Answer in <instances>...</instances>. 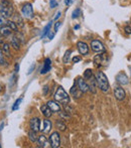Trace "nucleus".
<instances>
[{"label":"nucleus","instance_id":"4","mask_svg":"<svg viewBox=\"0 0 131 148\" xmlns=\"http://www.w3.org/2000/svg\"><path fill=\"white\" fill-rule=\"evenodd\" d=\"M107 62H108V57H107V53H106V51L99 53L98 55L94 58V64L97 68L107 66Z\"/></svg>","mask_w":131,"mask_h":148},{"label":"nucleus","instance_id":"6","mask_svg":"<svg viewBox=\"0 0 131 148\" xmlns=\"http://www.w3.org/2000/svg\"><path fill=\"white\" fill-rule=\"evenodd\" d=\"M49 143H51V148H58L61 146V136H60L59 132L55 131L51 134L49 137Z\"/></svg>","mask_w":131,"mask_h":148},{"label":"nucleus","instance_id":"13","mask_svg":"<svg viewBox=\"0 0 131 148\" xmlns=\"http://www.w3.org/2000/svg\"><path fill=\"white\" fill-rule=\"evenodd\" d=\"M116 81H117L118 84L122 85V86L127 85L128 83H129V79H128L127 75L124 74V73H119V74L116 76Z\"/></svg>","mask_w":131,"mask_h":148},{"label":"nucleus","instance_id":"16","mask_svg":"<svg viewBox=\"0 0 131 148\" xmlns=\"http://www.w3.org/2000/svg\"><path fill=\"white\" fill-rule=\"evenodd\" d=\"M71 94H72V96L75 98V99H79V98L82 97L83 92L78 88V86H77V83H75L74 86H73L72 89H71Z\"/></svg>","mask_w":131,"mask_h":148},{"label":"nucleus","instance_id":"46","mask_svg":"<svg viewBox=\"0 0 131 148\" xmlns=\"http://www.w3.org/2000/svg\"><path fill=\"white\" fill-rule=\"evenodd\" d=\"M0 147H1V145H0Z\"/></svg>","mask_w":131,"mask_h":148},{"label":"nucleus","instance_id":"15","mask_svg":"<svg viewBox=\"0 0 131 148\" xmlns=\"http://www.w3.org/2000/svg\"><path fill=\"white\" fill-rule=\"evenodd\" d=\"M51 59L47 58V59L45 60V64H43V66L40 71V74L41 75L47 74V73L51 71Z\"/></svg>","mask_w":131,"mask_h":148},{"label":"nucleus","instance_id":"31","mask_svg":"<svg viewBox=\"0 0 131 148\" xmlns=\"http://www.w3.org/2000/svg\"><path fill=\"white\" fill-rule=\"evenodd\" d=\"M6 64L5 62V58H4V53L1 49H0V64Z\"/></svg>","mask_w":131,"mask_h":148},{"label":"nucleus","instance_id":"30","mask_svg":"<svg viewBox=\"0 0 131 148\" xmlns=\"http://www.w3.org/2000/svg\"><path fill=\"white\" fill-rule=\"evenodd\" d=\"M21 101H22V97H21V98H19V99L16 100L15 103H14V105H13V107H12V110H13V111H15V110H17L18 108H19V106H20V103H21Z\"/></svg>","mask_w":131,"mask_h":148},{"label":"nucleus","instance_id":"39","mask_svg":"<svg viewBox=\"0 0 131 148\" xmlns=\"http://www.w3.org/2000/svg\"><path fill=\"white\" fill-rule=\"evenodd\" d=\"M35 69V64H32V66H30V69H29V71H28V75H30L33 72V70Z\"/></svg>","mask_w":131,"mask_h":148},{"label":"nucleus","instance_id":"38","mask_svg":"<svg viewBox=\"0 0 131 148\" xmlns=\"http://www.w3.org/2000/svg\"><path fill=\"white\" fill-rule=\"evenodd\" d=\"M80 60H81L80 57H74V58H73V62H74L75 64H76V62H79Z\"/></svg>","mask_w":131,"mask_h":148},{"label":"nucleus","instance_id":"32","mask_svg":"<svg viewBox=\"0 0 131 148\" xmlns=\"http://www.w3.org/2000/svg\"><path fill=\"white\" fill-rule=\"evenodd\" d=\"M93 75V73H92V70H90V69H88V70H86V72L84 73V78L86 79H88V78H90L91 76Z\"/></svg>","mask_w":131,"mask_h":148},{"label":"nucleus","instance_id":"5","mask_svg":"<svg viewBox=\"0 0 131 148\" xmlns=\"http://www.w3.org/2000/svg\"><path fill=\"white\" fill-rule=\"evenodd\" d=\"M21 13L22 15L24 16L27 19H32V18L34 16V13H33V7L30 3H25L21 8Z\"/></svg>","mask_w":131,"mask_h":148},{"label":"nucleus","instance_id":"43","mask_svg":"<svg viewBox=\"0 0 131 148\" xmlns=\"http://www.w3.org/2000/svg\"><path fill=\"white\" fill-rule=\"evenodd\" d=\"M18 70H19V66H18L17 64H15V73H17L18 72Z\"/></svg>","mask_w":131,"mask_h":148},{"label":"nucleus","instance_id":"42","mask_svg":"<svg viewBox=\"0 0 131 148\" xmlns=\"http://www.w3.org/2000/svg\"><path fill=\"white\" fill-rule=\"evenodd\" d=\"M61 12H57V14H56V17H55V20H57L58 19V18H60V17H61Z\"/></svg>","mask_w":131,"mask_h":148},{"label":"nucleus","instance_id":"24","mask_svg":"<svg viewBox=\"0 0 131 148\" xmlns=\"http://www.w3.org/2000/svg\"><path fill=\"white\" fill-rule=\"evenodd\" d=\"M2 51H3L4 55L6 56V57H10V47L8 43H3V47H2Z\"/></svg>","mask_w":131,"mask_h":148},{"label":"nucleus","instance_id":"19","mask_svg":"<svg viewBox=\"0 0 131 148\" xmlns=\"http://www.w3.org/2000/svg\"><path fill=\"white\" fill-rule=\"evenodd\" d=\"M12 31L13 30L8 25H2L1 27H0V33H1L2 36H9V35H11Z\"/></svg>","mask_w":131,"mask_h":148},{"label":"nucleus","instance_id":"8","mask_svg":"<svg viewBox=\"0 0 131 148\" xmlns=\"http://www.w3.org/2000/svg\"><path fill=\"white\" fill-rule=\"evenodd\" d=\"M87 82L89 85V91H91V93L96 94L97 93V89H98V83L96 80V76L92 75L90 78L87 79Z\"/></svg>","mask_w":131,"mask_h":148},{"label":"nucleus","instance_id":"1","mask_svg":"<svg viewBox=\"0 0 131 148\" xmlns=\"http://www.w3.org/2000/svg\"><path fill=\"white\" fill-rule=\"evenodd\" d=\"M96 80L97 83H98V87L100 88L103 93H108L110 90V84L109 81H108V78L103 72H98L96 73Z\"/></svg>","mask_w":131,"mask_h":148},{"label":"nucleus","instance_id":"17","mask_svg":"<svg viewBox=\"0 0 131 148\" xmlns=\"http://www.w3.org/2000/svg\"><path fill=\"white\" fill-rule=\"evenodd\" d=\"M37 143H38V146L39 147H43V148L51 146V143H49V141H47V137H45V135L38 136V139H37Z\"/></svg>","mask_w":131,"mask_h":148},{"label":"nucleus","instance_id":"34","mask_svg":"<svg viewBox=\"0 0 131 148\" xmlns=\"http://www.w3.org/2000/svg\"><path fill=\"white\" fill-rule=\"evenodd\" d=\"M61 25H62V22H60V21H57L55 23V32L56 33L58 32V30H59V28L61 27Z\"/></svg>","mask_w":131,"mask_h":148},{"label":"nucleus","instance_id":"36","mask_svg":"<svg viewBox=\"0 0 131 148\" xmlns=\"http://www.w3.org/2000/svg\"><path fill=\"white\" fill-rule=\"evenodd\" d=\"M5 23H6V21H5V19H4V17L2 15H0V26L5 25Z\"/></svg>","mask_w":131,"mask_h":148},{"label":"nucleus","instance_id":"26","mask_svg":"<svg viewBox=\"0 0 131 148\" xmlns=\"http://www.w3.org/2000/svg\"><path fill=\"white\" fill-rule=\"evenodd\" d=\"M56 125H57L58 129H59V130H61V131H65L66 128H67L66 124L62 120H57V122H56Z\"/></svg>","mask_w":131,"mask_h":148},{"label":"nucleus","instance_id":"22","mask_svg":"<svg viewBox=\"0 0 131 148\" xmlns=\"http://www.w3.org/2000/svg\"><path fill=\"white\" fill-rule=\"evenodd\" d=\"M51 21L49 22V23L45 26V28H43V33H41V36H40L41 38H45V37L49 34V32L51 31Z\"/></svg>","mask_w":131,"mask_h":148},{"label":"nucleus","instance_id":"18","mask_svg":"<svg viewBox=\"0 0 131 148\" xmlns=\"http://www.w3.org/2000/svg\"><path fill=\"white\" fill-rule=\"evenodd\" d=\"M51 127H53V123H51V121L47 120V119L43 120V127L41 130H43V132L45 133V134H47V133L51 132Z\"/></svg>","mask_w":131,"mask_h":148},{"label":"nucleus","instance_id":"40","mask_svg":"<svg viewBox=\"0 0 131 148\" xmlns=\"http://www.w3.org/2000/svg\"><path fill=\"white\" fill-rule=\"evenodd\" d=\"M73 1H74V0H65V4L67 6H70L71 4L73 3Z\"/></svg>","mask_w":131,"mask_h":148},{"label":"nucleus","instance_id":"41","mask_svg":"<svg viewBox=\"0 0 131 148\" xmlns=\"http://www.w3.org/2000/svg\"><path fill=\"white\" fill-rule=\"evenodd\" d=\"M47 91H49V87L45 86V88H43V95L47 96Z\"/></svg>","mask_w":131,"mask_h":148},{"label":"nucleus","instance_id":"37","mask_svg":"<svg viewBox=\"0 0 131 148\" xmlns=\"http://www.w3.org/2000/svg\"><path fill=\"white\" fill-rule=\"evenodd\" d=\"M55 34H56V32H55V31H53V32H51V31H49V34H47V36H49V38L51 40V39L53 38V36H55Z\"/></svg>","mask_w":131,"mask_h":148},{"label":"nucleus","instance_id":"27","mask_svg":"<svg viewBox=\"0 0 131 148\" xmlns=\"http://www.w3.org/2000/svg\"><path fill=\"white\" fill-rule=\"evenodd\" d=\"M14 22H15L17 25L23 26V21H22V18H21V16H20L19 14H16V15H14Z\"/></svg>","mask_w":131,"mask_h":148},{"label":"nucleus","instance_id":"29","mask_svg":"<svg viewBox=\"0 0 131 148\" xmlns=\"http://www.w3.org/2000/svg\"><path fill=\"white\" fill-rule=\"evenodd\" d=\"M80 15H81V9H80V8H76V9L73 11L72 18H73V19H76V18H78Z\"/></svg>","mask_w":131,"mask_h":148},{"label":"nucleus","instance_id":"12","mask_svg":"<svg viewBox=\"0 0 131 148\" xmlns=\"http://www.w3.org/2000/svg\"><path fill=\"white\" fill-rule=\"evenodd\" d=\"M47 104L49 107V109L51 110V112H53V113H60V112H61L62 108L58 101H56V100L55 101H49Z\"/></svg>","mask_w":131,"mask_h":148},{"label":"nucleus","instance_id":"7","mask_svg":"<svg viewBox=\"0 0 131 148\" xmlns=\"http://www.w3.org/2000/svg\"><path fill=\"white\" fill-rule=\"evenodd\" d=\"M91 49H92L93 51L99 53H103V51H106V49L104 47V45L98 39H94V40L91 41Z\"/></svg>","mask_w":131,"mask_h":148},{"label":"nucleus","instance_id":"45","mask_svg":"<svg viewBox=\"0 0 131 148\" xmlns=\"http://www.w3.org/2000/svg\"><path fill=\"white\" fill-rule=\"evenodd\" d=\"M129 70H130V73H131V66H129Z\"/></svg>","mask_w":131,"mask_h":148},{"label":"nucleus","instance_id":"23","mask_svg":"<svg viewBox=\"0 0 131 148\" xmlns=\"http://www.w3.org/2000/svg\"><path fill=\"white\" fill-rule=\"evenodd\" d=\"M28 138H29V140L32 141V143H35V142H37L38 136L36 135V132H35V131L32 130L28 132Z\"/></svg>","mask_w":131,"mask_h":148},{"label":"nucleus","instance_id":"14","mask_svg":"<svg viewBox=\"0 0 131 148\" xmlns=\"http://www.w3.org/2000/svg\"><path fill=\"white\" fill-rule=\"evenodd\" d=\"M29 126L32 130L38 132L40 130V120H39V118H32L29 122Z\"/></svg>","mask_w":131,"mask_h":148},{"label":"nucleus","instance_id":"9","mask_svg":"<svg viewBox=\"0 0 131 148\" xmlns=\"http://www.w3.org/2000/svg\"><path fill=\"white\" fill-rule=\"evenodd\" d=\"M77 86L78 88L83 92V93H87L89 91V85H88V82L85 80V78H79L77 79Z\"/></svg>","mask_w":131,"mask_h":148},{"label":"nucleus","instance_id":"25","mask_svg":"<svg viewBox=\"0 0 131 148\" xmlns=\"http://www.w3.org/2000/svg\"><path fill=\"white\" fill-rule=\"evenodd\" d=\"M6 24H7V25L9 26V27L11 28V29L13 30V31H17L18 25L14 21H11V20H7V21H6Z\"/></svg>","mask_w":131,"mask_h":148},{"label":"nucleus","instance_id":"44","mask_svg":"<svg viewBox=\"0 0 131 148\" xmlns=\"http://www.w3.org/2000/svg\"><path fill=\"white\" fill-rule=\"evenodd\" d=\"M79 27H80L79 25H76V26H75V29H79Z\"/></svg>","mask_w":131,"mask_h":148},{"label":"nucleus","instance_id":"33","mask_svg":"<svg viewBox=\"0 0 131 148\" xmlns=\"http://www.w3.org/2000/svg\"><path fill=\"white\" fill-rule=\"evenodd\" d=\"M58 1L57 0H51L49 1V6H51V8H56L58 6Z\"/></svg>","mask_w":131,"mask_h":148},{"label":"nucleus","instance_id":"35","mask_svg":"<svg viewBox=\"0 0 131 148\" xmlns=\"http://www.w3.org/2000/svg\"><path fill=\"white\" fill-rule=\"evenodd\" d=\"M124 31H125L127 34H131V25H126L124 27Z\"/></svg>","mask_w":131,"mask_h":148},{"label":"nucleus","instance_id":"10","mask_svg":"<svg viewBox=\"0 0 131 148\" xmlns=\"http://www.w3.org/2000/svg\"><path fill=\"white\" fill-rule=\"evenodd\" d=\"M77 49H78L79 53L83 56L88 55L89 51H90L88 45H87L86 42H84V41H78V42H77Z\"/></svg>","mask_w":131,"mask_h":148},{"label":"nucleus","instance_id":"21","mask_svg":"<svg viewBox=\"0 0 131 148\" xmlns=\"http://www.w3.org/2000/svg\"><path fill=\"white\" fill-rule=\"evenodd\" d=\"M11 47H13L14 49H19V38H18L16 35H13L11 37Z\"/></svg>","mask_w":131,"mask_h":148},{"label":"nucleus","instance_id":"20","mask_svg":"<svg viewBox=\"0 0 131 148\" xmlns=\"http://www.w3.org/2000/svg\"><path fill=\"white\" fill-rule=\"evenodd\" d=\"M40 111H41V113L43 114V116H45V117H47V118H49L51 116V114H53V112H51V110L49 109V107L47 106V105L41 106Z\"/></svg>","mask_w":131,"mask_h":148},{"label":"nucleus","instance_id":"11","mask_svg":"<svg viewBox=\"0 0 131 148\" xmlns=\"http://www.w3.org/2000/svg\"><path fill=\"white\" fill-rule=\"evenodd\" d=\"M114 96L115 98L118 100V101H123L126 97V93H125V90L121 87H116L114 89Z\"/></svg>","mask_w":131,"mask_h":148},{"label":"nucleus","instance_id":"3","mask_svg":"<svg viewBox=\"0 0 131 148\" xmlns=\"http://www.w3.org/2000/svg\"><path fill=\"white\" fill-rule=\"evenodd\" d=\"M55 100L59 102L60 104L68 105V104L70 103V96H69V94L64 90L63 87L60 86L55 93Z\"/></svg>","mask_w":131,"mask_h":148},{"label":"nucleus","instance_id":"2","mask_svg":"<svg viewBox=\"0 0 131 148\" xmlns=\"http://www.w3.org/2000/svg\"><path fill=\"white\" fill-rule=\"evenodd\" d=\"M0 15L4 18H9L13 15V7L7 0H1L0 2Z\"/></svg>","mask_w":131,"mask_h":148},{"label":"nucleus","instance_id":"28","mask_svg":"<svg viewBox=\"0 0 131 148\" xmlns=\"http://www.w3.org/2000/svg\"><path fill=\"white\" fill-rule=\"evenodd\" d=\"M71 55H72V51H71V49H68V51H66L65 56H64V59H63V60H64V62H65V64H68V62H69Z\"/></svg>","mask_w":131,"mask_h":148}]
</instances>
